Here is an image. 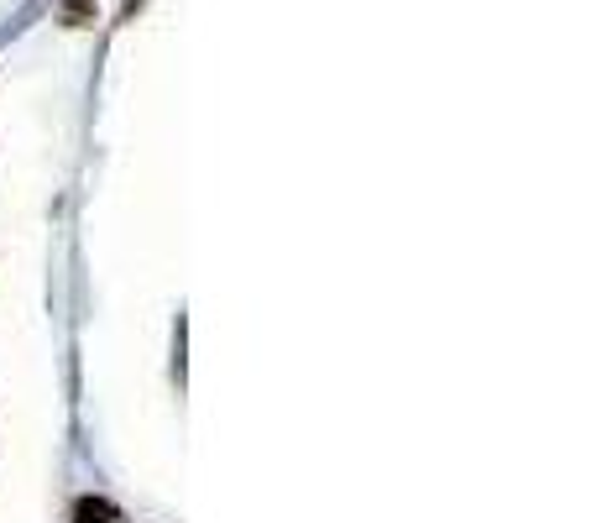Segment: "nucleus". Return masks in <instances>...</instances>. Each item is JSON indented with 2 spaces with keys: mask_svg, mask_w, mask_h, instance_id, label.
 <instances>
[{
  "mask_svg": "<svg viewBox=\"0 0 596 523\" xmlns=\"http://www.w3.org/2000/svg\"><path fill=\"white\" fill-rule=\"evenodd\" d=\"M74 518H79V523H105V518H116V508H110V503H95V497H84Z\"/></svg>",
  "mask_w": 596,
  "mask_h": 523,
  "instance_id": "1",
  "label": "nucleus"
},
{
  "mask_svg": "<svg viewBox=\"0 0 596 523\" xmlns=\"http://www.w3.org/2000/svg\"><path fill=\"white\" fill-rule=\"evenodd\" d=\"M89 16H95V0H68V6H63V21H68V27H84Z\"/></svg>",
  "mask_w": 596,
  "mask_h": 523,
  "instance_id": "2",
  "label": "nucleus"
}]
</instances>
